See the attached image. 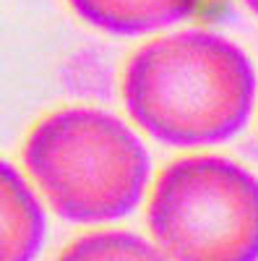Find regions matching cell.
<instances>
[{
  "label": "cell",
  "mask_w": 258,
  "mask_h": 261,
  "mask_svg": "<svg viewBox=\"0 0 258 261\" xmlns=\"http://www.w3.org/2000/svg\"><path fill=\"white\" fill-rule=\"evenodd\" d=\"M146 220L169 261H258V178L227 157L178 160Z\"/></svg>",
  "instance_id": "cell-3"
},
{
  "label": "cell",
  "mask_w": 258,
  "mask_h": 261,
  "mask_svg": "<svg viewBox=\"0 0 258 261\" xmlns=\"http://www.w3.org/2000/svg\"><path fill=\"white\" fill-rule=\"evenodd\" d=\"M58 261H169L164 251L128 230H102L78 238Z\"/></svg>",
  "instance_id": "cell-6"
},
{
  "label": "cell",
  "mask_w": 258,
  "mask_h": 261,
  "mask_svg": "<svg viewBox=\"0 0 258 261\" xmlns=\"http://www.w3.org/2000/svg\"><path fill=\"white\" fill-rule=\"evenodd\" d=\"M255 68L232 39L188 29L152 39L128 60L125 110L167 146H209L238 136L255 105Z\"/></svg>",
  "instance_id": "cell-1"
},
{
  "label": "cell",
  "mask_w": 258,
  "mask_h": 261,
  "mask_svg": "<svg viewBox=\"0 0 258 261\" xmlns=\"http://www.w3.org/2000/svg\"><path fill=\"white\" fill-rule=\"evenodd\" d=\"M3 191V261H34L47 232L45 209L24 175L8 162L0 165Z\"/></svg>",
  "instance_id": "cell-5"
},
{
  "label": "cell",
  "mask_w": 258,
  "mask_h": 261,
  "mask_svg": "<svg viewBox=\"0 0 258 261\" xmlns=\"http://www.w3.org/2000/svg\"><path fill=\"white\" fill-rule=\"evenodd\" d=\"M24 162L52 212L76 225L131 214L149 183V151L120 118L71 107L42 120L24 144Z\"/></svg>",
  "instance_id": "cell-2"
},
{
  "label": "cell",
  "mask_w": 258,
  "mask_h": 261,
  "mask_svg": "<svg viewBox=\"0 0 258 261\" xmlns=\"http://www.w3.org/2000/svg\"><path fill=\"white\" fill-rule=\"evenodd\" d=\"M71 8L107 34L138 37L188 18L201 0H68Z\"/></svg>",
  "instance_id": "cell-4"
},
{
  "label": "cell",
  "mask_w": 258,
  "mask_h": 261,
  "mask_svg": "<svg viewBox=\"0 0 258 261\" xmlns=\"http://www.w3.org/2000/svg\"><path fill=\"white\" fill-rule=\"evenodd\" d=\"M243 3L250 8V13H255V16H258V0H243Z\"/></svg>",
  "instance_id": "cell-7"
}]
</instances>
